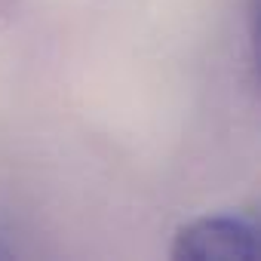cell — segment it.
<instances>
[{"instance_id":"cell-1","label":"cell","mask_w":261,"mask_h":261,"mask_svg":"<svg viewBox=\"0 0 261 261\" xmlns=\"http://www.w3.org/2000/svg\"><path fill=\"white\" fill-rule=\"evenodd\" d=\"M172 255L188 261H252L258 255V233L249 218L209 215L178 230Z\"/></svg>"}]
</instances>
